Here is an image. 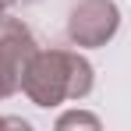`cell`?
Here are the masks:
<instances>
[{
  "mask_svg": "<svg viewBox=\"0 0 131 131\" xmlns=\"http://www.w3.org/2000/svg\"><path fill=\"white\" fill-rule=\"evenodd\" d=\"M92 85V64L78 50H36L21 71V92L46 110L64 99H85Z\"/></svg>",
  "mask_w": 131,
  "mask_h": 131,
  "instance_id": "obj_1",
  "label": "cell"
},
{
  "mask_svg": "<svg viewBox=\"0 0 131 131\" xmlns=\"http://www.w3.org/2000/svg\"><path fill=\"white\" fill-rule=\"evenodd\" d=\"M121 11L113 0H82L67 14V39L74 46H103L117 36Z\"/></svg>",
  "mask_w": 131,
  "mask_h": 131,
  "instance_id": "obj_2",
  "label": "cell"
},
{
  "mask_svg": "<svg viewBox=\"0 0 131 131\" xmlns=\"http://www.w3.org/2000/svg\"><path fill=\"white\" fill-rule=\"evenodd\" d=\"M36 50H39L36 46V36L28 32V25L21 18H7V14L0 18V60L7 67H14L21 74Z\"/></svg>",
  "mask_w": 131,
  "mask_h": 131,
  "instance_id": "obj_3",
  "label": "cell"
},
{
  "mask_svg": "<svg viewBox=\"0 0 131 131\" xmlns=\"http://www.w3.org/2000/svg\"><path fill=\"white\" fill-rule=\"evenodd\" d=\"M57 128L64 131V128H99V117L96 113H82V110H74V113H64L60 121H57Z\"/></svg>",
  "mask_w": 131,
  "mask_h": 131,
  "instance_id": "obj_4",
  "label": "cell"
},
{
  "mask_svg": "<svg viewBox=\"0 0 131 131\" xmlns=\"http://www.w3.org/2000/svg\"><path fill=\"white\" fill-rule=\"evenodd\" d=\"M21 89V74L14 71V67H7L0 60V99H7V96H14Z\"/></svg>",
  "mask_w": 131,
  "mask_h": 131,
  "instance_id": "obj_5",
  "label": "cell"
},
{
  "mask_svg": "<svg viewBox=\"0 0 131 131\" xmlns=\"http://www.w3.org/2000/svg\"><path fill=\"white\" fill-rule=\"evenodd\" d=\"M0 128H28V121H21V117H0Z\"/></svg>",
  "mask_w": 131,
  "mask_h": 131,
  "instance_id": "obj_6",
  "label": "cell"
},
{
  "mask_svg": "<svg viewBox=\"0 0 131 131\" xmlns=\"http://www.w3.org/2000/svg\"><path fill=\"white\" fill-rule=\"evenodd\" d=\"M18 4H28V0H0V18H4L11 7H18Z\"/></svg>",
  "mask_w": 131,
  "mask_h": 131,
  "instance_id": "obj_7",
  "label": "cell"
}]
</instances>
